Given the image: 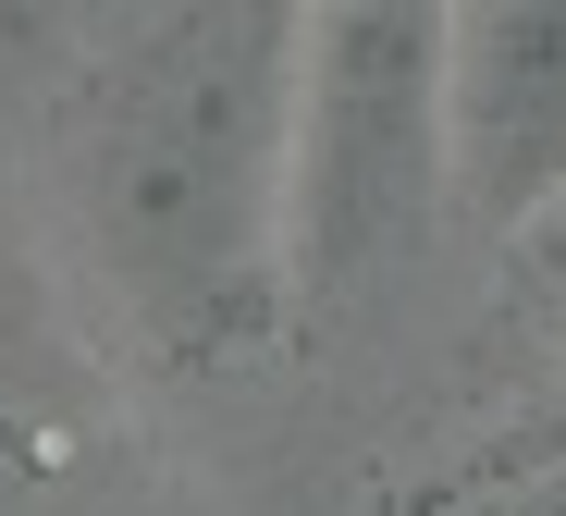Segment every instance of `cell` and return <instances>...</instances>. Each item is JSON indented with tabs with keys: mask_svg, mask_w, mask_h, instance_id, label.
<instances>
[{
	"mask_svg": "<svg viewBox=\"0 0 566 516\" xmlns=\"http://www.w3.org/2000/svg\"><path fill=\"white\" fill-rule=\"evenodd\" d=\"M283 98L296 13H160L86 98V234L185 345L283 320Z\"/></svg>",
	"mask_w": 566,
	"mask_h": 516,
	"instance_id": "1",
	"label": "cell"
},
{
	"mask_svg": "<svg viewBox=\"0 0 566 516\" xmlns=\"http://www.w3.org/2000/svg\"><path fill=\"white\" fill-rule=\"evenodd\" d=\"M443 222V13L321 0L283 98V295H357Z\"/></svg>",
	"mask_w": 566,
	"mask_h": 516,
	"instance_id": "2",
	"label": "cell"
},
{
	"mask_svg": "<svg viewBox=\"0 0 566 516\" xmlns=\"http://www.w3.org/2000/svg\"><path fill=\"white\" fill-rule=\"evenodd\" d=\"M443 197L481 234L566 197V0L443 13Z\"/></svg>",
	"mask_w": 566,
	"mask_h": 516,
	"instance_id": "3",
	"label": "cell"
},
{
	"mask_svg": "<svg viewBox=\"0 0 566 516\" xmlns=\"http://www.w3.org/2000/svg\"><path fill=\"white\" fill-rule=\"evenodd\" d=\"M505 271H517V283L554 307V320H566V197H554L542 222H517V234H505Z\"/></svg>",
	"mask_w": 566,
	"mask_h": 516,
	"instance_id": "4",
	"label": "cell"
}]
</instances>
